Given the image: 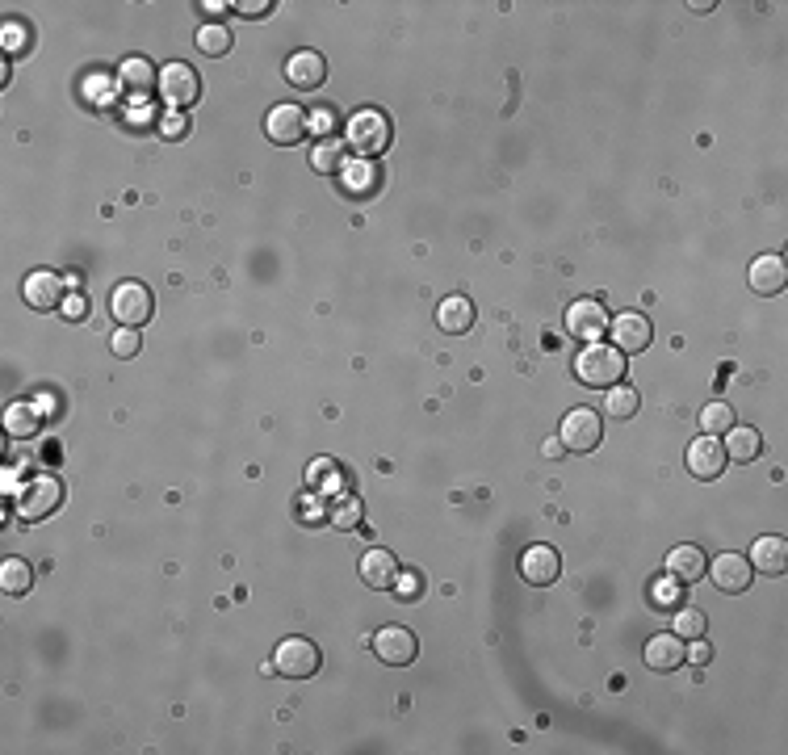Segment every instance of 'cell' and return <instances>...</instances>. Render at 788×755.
<instances>
[{"label":"cell","instance_id":"6da1fadb","mask_svg":"<svg viewBox=\"0 0 788 755\" xmlns=\"http://www.w3.org/2000/svg\"><path fill=\"white\" fill-rule=\"evenodd\" d=\"M575 374L587 386H617V378H625V353L617 344H587L575 357Z\"/></svg>","mask_w":788,"mask_h":755},{"label":"cell","instance_id":"7a4b0ae2","mask_svg":"<svg viewBox=\"0 0 788 755\" xmlns=\"http://www.w3.org/2000/svg\"><path fill=\"white\" fill-rule=\"evenodd\" d=\"M348 147H353L361 160L382 156V151L390 147V118L382 110L353 114V118H348Z\"/></svg>","mask_w":788,"mask_h":755},{"label":"cell","instance_id":"3957f363","mask_svg":"<svg viewBox=\"0 0 788 755\" xmlns=\"http://www.w3.org/2000/svg\"><path fill=\"white\" fill-rule=\"evenodd\" d=\"M319 663H323V655H319V646L311 638H286L273 651V667L286 680H311L319 672Z\"/></svg>","mask_w":788,"mask_h":755},{"label":"cell","instance_id":"277c9868","mask_svg":"<svg viewBox=\"0 0 788 755\" xmlns=\"http://www.w3.org/2000/svg\"><path fill=\"white\" fill-rule=\"evenodd\" d=\"M109 311H114V319L122 323V328H143V323L151 319V311H156V302H151V290L143 282H122V286H114V294H109Z\"/></svg>","mask_w":788,"mask_h":755},{"label":"cell","instance_id":"5b68a950","mask_svg":"<svg viewBox=\"0 0 788 755\" xmlns=\"http://www.w3.org/2000/svg\"><path fill=\"white\" fill-rule=\"evenodd\" d=\"M63 500V483L55 479V474H38V479H30L26 487H21L17 495V512L26 516V521H42V516H51Z\"/></svg>","mask_w":788,"mask_h":755},{"label":"cell","instance_id":"8992f818","mask_svg":"<svg viewBox=\"0 0 788 755\" xmlns=\"http://www.w3.org/2000/svg\"><path fill=\"white\" fill-rule=\"evenodd\" d=\"M600 437H604V424H600V416L591 412V407H575V412H566V420H562V433H558L562 449L591 453V449L600 445Z\"/></svg>","mask_w":788,"mask_h":755},{"label":"cell","instance_id":"52a82bcc","mask_svg":"<svg viewBox=\"0 0 788 755\" xmlns=\"http://www.w3.org/2000/svg\"><path fill=\"white\" fill-rule=\"evenodd\" d=\"M202 84H197V72L189 63H164L160 68V97L172 105V110H185V105L197 101Z\"/></svg>","mask_w":788,"mask_h":755},{"label":"cell","instance_id":"ba28073f","mask_svg":"<svg viewBox=\"0 0 788 755\" xmlns=\"http://www.w3.org/2000/svg\"><path fill=\"white\" fill-rule=\"evenodd\" d=\"M608 332H612V344H617L621 353H646L650 340H654V328L642 311H625L617 319H608Z\"/></svg>","mask_w":788,"mask_h":755},{"label":"cell","instance_id":"9c48e42d","mask_svg":"<svg viewBox=\"0 0 788 755\" xmlns=\"http://www.w3.org/2000/svg\"><path fill=\"white\" fill-rule=\"evenodd\" d=\"M374 655L390 667H407L420 655V642H415V634L403 630V625H386V630L374 634Z\"/></svg>","mask_w":788,"mask_h":755},{"label":"cell","instance_id":"30bf717a","mask_svg":"<svg viewBox=\"0 0 788 755\" xmlns=\"http://www.w3.org/2000/svg\"><path fill=\"white\" fill-rule=\"evenodd\" d=\"M566 332H571L575 340H587L596 344L604 332H608V311L600 307L596 298H579L571 311H566Z\"/></svg>","mask_w":788,"mask_h":755},{"label":"cell","instance_id":"8fae6325","mask_svg":"<svg viewBox=\"0 0 788 755\" xmlns=\"http://www.w3.org/2000/svg\"><path fill=\"white\" fill-rule=\"evenodd\" d=\"M709 567V579H713V588L717 592H730V596H738V592H747L751 588V563L742 554H717L713 563H705Z\"/></svg>","mask_w":788,"mask_h":755},{"label":"cell","instance_id":"7c38bea8","mask_svg":"<svg viewBox=\"0 0 788 755\" xmlns=\"http://www.w3.org/2000/svg\"><path fill=\"white\" fill-rule=\"evenodd\" d=\"M726 445H721L717 437H696L692 445H688V470L696 474V479H721V470H726Z\"/></svg>","mask_w":788,"mask_h":755},{"label":"cell","instance_id":"4fadbf2b","mask_svg":"<svg viewBox=\"0 0 788 755\" xmlns=\"http://www.w3.org/2000/svg\"><path fill=\"white\" fill-rule=\"evenodd\" d=\"M21 298H26V307H34V311H55L63 302V277L51 269H34L26 282H21Z\"/></svg>","mask_w":788,"mask_h":755},{"label":"cell","instance_id":"5bb4252c","mask_svg":"<svg viewBox=\"0 0 788 755\" xmlns=\"http://www.w3.org/2000/svg\"><path fill=\"white\" fill-rule=\"evenodd\" d=\"M306 126H311V122H306V110H298V105H273L265 131H269L273 143L294 147V143L306 135Z\"/></svg>","mask_w":788,"mask_h":755},{"label":"cell","instance_id":"9a60e30c","mask_svg":"<svg viewBox=\"0 0 788 755\" xmlns=\"http://www.w3.org/2000/svg\"><path fill=\"white\" fill-rule=\"evenodd\" d=\"M558 571H562V558H558L554 546H545V542L541 546H529V550H524V558H520V575L529 579V584H537V588L554 584Z\"/></svg>","mask_w":788,"mask_h":755},{"label":"cell","instance_id":"2e32d148","mask_svg":"<svg viewBox=\"0 0 788 755\" xmlns=\"http://www.w3.org/2000/svg\"><path fill=\"white\" fill-rule=\"evenodd\" d=\"M361 579H365V588H374V592L394 588V579H399V558H394L390 550H382V546L365 550L361 554Z\"/></svg>","mask_w":788,"mask_h":755},{"label":"cell","instance_id":"e0dca14e","mask_svg":"<svg viewBox=\"0 0 788 755\" xmlns=\"http://www.w3.org/2000/svg\"><path fill=\"white\" fill-rule=\"evenodd\" d=\"M323 76H327V59L319 55V51H294L290 59H286V80L294 84V89H319L323 84Z\"/></svg>","mask_w":788,"mask_h":755},{"label":"cell","instance_id":"ac0fdd59","mask_svg":"<svg viewBox=\"0 0 788 755\" xmlns=\"http://www.w3.org/2000/svg\"><path fill=\"white\" fill-rule=\"evenodd\" d=\"M680 663H684L680 634H654L646 642V667H650V672H675Z\"/></svg>","mask_w":788,"mask_h":755},{"label":"cell","instance_id":"d6986e66","mask_svg":"<svg viewBox=\"0 0 788 755\" xmlns=\"http://www.w3.org/2000/svg\"><path fill=\"white\" fill-rule=\"evenodd\" d=\"M118 80H122V89L135 97H147L151 89H160V72L151 68V59H143V55H130L118 68Z\"/></svg>","mask_w":788,"mask_h":755},{"label":"cell","instance_id":"ffe728a7","mask_svg":"<svg viewBox=\"0 0 788 755\" xmlns=\"http://www.w3.org/2000/svg\"><path fill=\"white\" fill-rule=\"evenodd\" d=\"M751 571H763V575H784L788 567V542L784 537H759V542L751 546Z\"/></svg>","mask_w":788,"mask_h":755},{"label":"cell","instance_id":"44dd1931","mask_svg":"<svg viewBox=\"0 0 788 755\" xmlns=\"http://www.w3.org/2000/svg\"><path fill=\"white\" fill-rule=\"evenodd\" d=\"M667 575L675 579V584H696L700 575H705V554H700V546H675L667 554Z\"/></svg>","mask_w":788,"mask_h":755},{"label":"cell","instance_id":"7402d4cb","mask_svg":"<svg viewBox=\"0 0 788 755\" xmlns=\"http://www.w3.org/2000/svg\"><path fill=\"white\" fill-rule=\"evenodd\" d=\"M788 286V265L784 256H759L751 265V290L755 294H780Z\"/></svg>","mask_w":788,"mask_h":755},{"label":"cell","instance_id":"603a6c76","mask_svg":"<svg viewBox=\"0 0 788 755\" xmlns=\"http://www.w3.org/2000/svg\"><path fill=\"white\" fill-rule=\"evenodd\" d=\"M436 323H441V328H445L449 336L470 332V323H474V302H470V298H462V294L445 298V302H441V311H436Z\"/></svg>","mask_w":788,"mask_h":755},{"label":"cell","instance_id":"cb8c5ba5","mask_svg":"<svg viewBox=\"0 0 788 755\" xmlns=\"http://www.w3.org/2000/svg\"><path fill=\"white\" fill-rule=\"evenodd\" d=\"M759 453H763V437L755 433V428L734 424L730 433H726V458H730V462H742V466H747V462L759 458Z\"/></svg>","mask_w":788,"mask_h":755},{"label":"cell","instance_id":"d4e9b609","mask_svg":"<svg viewBox=\"0 0 788 755\" xmlns=\"http://www.w3.org/2000/svg\"><path fill=\"white\" fill-rule=\"evenodd\" d=\"M5 433L13 437V441H30L34 433H38V412L30 403H9V412H5Z\"/></svg>","mask_w":788,"mask_h":755},{"label":"cell","instance_id":"484cf974","mask_svg":"<svg viewBox=\"0 0 788 755\" xmlns=\"http://www.w3.org/2000/svg\"><path fill=\"white\" fill-rule=\"evenodd\" d=\"M340 177H344V189H348V193H374L378 168L369 164V160H348V164L340 168Z\"/></svg>","mask_w":788,"mask_h":755},{"label":"cell","instance_id":"4316f807","mask_svg":"<svg viewBox=\"0 0 788 755\" xmlns=\"http://www.w3.org/2000/svg\"><path fill=\"white\" fill-rule=\"evenodd\" d=\"M30 584H34V571L21 563V558H5V563H0V588L9 596H26Z\"/></svg>","mask_w":788,"mask_h":755},{"label":"cell","instance_id":"83f0119b","mask_svg":"<svg viewBox=\"0 0 788 755\" xmlns=\"http://www.w3.org/2000/svg\"><path fill=\"white\" fill-rule=\"evenodd\" d=\"M604 412L617 416V420H629L633 412H638V391H633V386H608Z\"/></svg>","mask_w":788,"mask_h":755},{"label":"cell","instance_id":"f1b7e54d","mask_svg":"<svg viewBox=\"0 0 788 755\" xmlns=\"http://www.w3.org/2000/svg\"><path fill=\"white\" fill-rule=\"evenodd\" d=\"M197 51L210 55V59L227 55L231 51V30L227 26H202V30H197Z\"/></svg>","mask_w":788,"mask_h":755},{"label":"cell","instance_id":"f546056e","mask_svg":"<svg viewBox=\"0 0 788 755\" xmlns=\"http://www.w3.org/2000/svg\"><path fill=\"white\" fill-rule=\"evenodd\" d=\"M311 164L319 168V172H340L348 160H344V147L340 143H332V139H323L315 151H311Z\"/></svg>","mask_w":788,"mask_h":755},{"label":"cell","instance_id":"4dcf8cb0","mask_svg":"<svg viewBox=\"0 0 788 755\" xmlns=\"http://www.w3.org/2000/svg\"><path fill=\"white\" fill-rule=\"evenodd\" d=\"M700 424H705V433H709V437L730 433V428H734V412H730L726 403H709L705 412H700Z\"/></svg>","mask_w":788,"mask_h":755},{"label":"cell","instance_id":"1f68e13d","mask_svg":"<svg viewBox=\"0 0 788 755\" xmlns=\"http://www.w3.org/2000/svg\"><path fill=\"white\" fill-rule=\"evenodd\" d=\"M680 588L684 584H675L671 575L667 579H654V584H650V600L659 604V609H675V604H680Z\"/></svg>","mask_w":788,"mask_h":755},{"label":"cell","instance_id":"d6a6232c","mask_svg":"<svg viewBox=\"0 0 788 755\" xmlns=\"http://www.w3.org/2000/svg\"><path fill=\"white\" fill-rule=\"evenodd\" d=\"M675 634H680V638H700V634H705V613H700V609H680V613H675Z\"/></svg>","mask_w":788,"mask_h":755},{"label":"cell","instance_id":"836d02e7","mask_svg":"<svg viewBox=\"0 0 788 755\" xmlns=\"http://www.w3.org/2000/svg\"><path fill=\"white\" fill-rule=\"evenodd\" d=\"M327 516H332L336 529H357V525H361V504H357V500H340Z\"/></svg>","mask_w":788,"mask_h":755},{"label":"cell","instance_id":"e575fe53","mask_svg":"<svg viewBox=\"0 0 788 755\" xmlns=\"http://www.w3.org/2000/svg\"><path fill=\"white\" fill-rule=\"evenodd\" d=\"M109 349H114L118 357H135L139 353V328H118L114 340H109Z\"/></svg>","mask_w":788,"mask_h":755},{"label":"cell","instance_id":"d590c367","mask_svg":"<svg viewBox=\"0 0 788 755\" xmlns=\"http://www.w3.org/2000/svg\"><path fill=\"white\" fill-rule=\"evenodd\" d=\"M394 588H399V596H403V600H415V596H420V575L399 571V579H394Z\"/></svg>","mask_w":788,"mask_h":755},{"label":"cell","instance_id":"8d00e7d4","mask_svg":"<svg viewBox=\"0 0 788 755\" xmlns=\"http://www.w3.org/2000/svg\"><path fill=\"white\" fill-rule=\"evenodd\" d=\"M684 659H692L696 667H705V663L713 659V651H709V646L700 642V638H692V646H684Z\"/></svg>","mask_w":788,"mask_h":755},{"label":"cell","instance_id":"74e56055","mask_svg":"<svg viewBox=\"0 0 788 755\" xmlns=\"http://www.w3.org/2000/svg\"><path fill=\"white\" fill-rule=\"evenodd\" d=\"M239 13H244V17H265L273 5H269V0H260V5H256V0H244V5H235Z\"/></svg>","mask_w":788,"mask_h":755},{"label":"cell","instance_id":"f35d334b","mask_svg":"<svg viewBox=\"0 0 788 755\" xmlns=\"http://www.w3.org/2000/svg\"><path fill=\"white\" fill-rule=\"evenodd\" d=\"M323 474H336V462H327V458H319V462L311 466V483H315V487L323 483Z\"/></svg>","mask_w":788,"mask_h":755},{"label":"cell","instance_id":"ab89813d","mask_svg":"<svg viewBox=\"0 0 788 755\" xmlns=\"http://www.w3.org/2000/svg\"><path fill=\"white\" fill-rule=\"evenodd\" d=\"M315 126H319V131H332V126H336V118H332V110H323V114L315 118Z\"/></svg>","mask_w":788,"mask_h":755},{"label":"cell","instance_id":"60d3db41","mask_svg":"<svg viewBox=\"0 0 788 755\" xmlns=\"http://www.w3.org/2000/svg\"><path fill=\"white\" fill-rule=\"evenodd\" d=\"M63 315H68V319H80V315H84V302H80V298H72V302H68V311H63Z\"/></svg>","mask_w":788,"mask_h":755},{"label":"cell","instance_id":"b9f144b4","mask_svg":"<svg viewBox=\"0 0 788 755\" xmlns=\"http://www.w3.org/2000/svg\"><path fill=\"white\" fill-rule=\"evenodd\" d=\"M558 453H562V441H558V437L545 441V458H558Z\"/></svg>","mask_w":788,"mask_h":755}]
</instances>
